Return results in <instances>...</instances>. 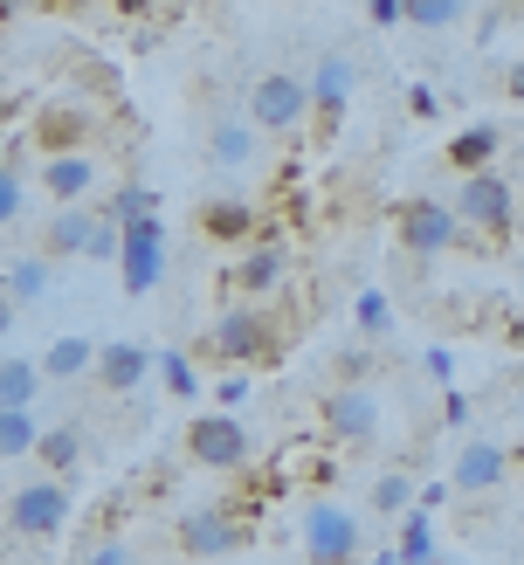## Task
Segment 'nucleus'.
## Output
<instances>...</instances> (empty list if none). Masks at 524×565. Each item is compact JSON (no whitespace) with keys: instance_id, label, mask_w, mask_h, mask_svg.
<instances>
[{"instance_id":"1","label":"nucleus","mask_w":524,"mask_h":565,"mask_svg":"<svg viewBox=\"0 0 524 565\" xmlns=\"http://www.w3.org/2000/svg\"><path fill=\"white\" fill-rule=\"evenodd\" d=\"M449 207L462 214V228L477 242H511V228H517V193H511L504 173H490V166H483V173H462Z\"/></svg>"},{"instance_id":"2","label":"nucleus","mask_w":524,"mask_h":565,"mask_svg":"<svg viewBox=\"0 0 524 565\" xmlns=\"http://www.w3.org/2000/svg\"><path fill=\"white\" fill-rule=\"evenodd\" d=\"M303 558L311 565H352L359 552H366V531H359V518L345 511V503H331V497H318V503H303Z\"/></svg>"},{"instance_id":"3","label":"nucleus","mask_w":524,"mask_h":565,"mask_svg":"<svg viewBox=\"0 0 524 565\" xmlns=\"http://www.w3.org/2000/svg\"><path fill=\"white\" fill-rule=\"evenodd\" d=\"M269 352H276V318H269V310H256V303L221 310L214 331H207V359H221V365H256Z\"/></svg>"},{"instance_id":"4","label":"nucleus","mask_w":524,"mask_h":565,"mask_svg":"<svg viewBox=\"0 0 524 565\" xmlns=\"http://www.w3.org/2000/svg\"><path fill=\"white\" fill-rule=\"evenodd\" d=\"M248 118H256V131L290 138L303 118H311V83H303V76H290V70H269V76H256V90H248Z\"/></svg>"},{"instance_id":"5","label":"nucleus","mask_w":524,"mask_h":565,"mask_svg":"<svg viewBox=\"0 0 524 565\" xmlns=\"http://www.w3.org/2000/svg\"><path fill=\"white\" fill-rule=\"evenodd\" d=\"M318 414H324V435L339 441V448H366V441H379V393L359 386V380L331 386Z\"/></svg>"},{"instance_id":"6","label":"nucleus","mask_w":524,"mask_h":565,"mask_svg":"<svg viewBox=\"0 0 524 565\" xmlns=\"http://www.w3.org/2000/svg\"><path fill=\"white\" fill-rule=\"evenodd\" d=\"M394 235H400V248H414V256H441V248H462L469 242L462 214L441 207V201H407L394 214Z\"/></svg>"},{"instance_id":"7","label":"nucleus","mask_w":524,"mask_h":565,"mask_svg":"<svg viewBox=\"0 0 524 565\" xmlns=\"http://www.w3.org/2000/svg\"><path fill=\"white\" fill-rule=\"evenodd\" d=\"M118 228H125V248H118L125 290L146 297L152 282H159V269H165V221L159 214H131V221H118Z\"/></svg>"},{"instance_id":"8","label":"nucleus","mask_w":524,"mask_h":565,"mask_svg":"<svg viewBox=\"0 0 524 565\" xmlns=\"http://www.w3.org/2000/svg\"><path fill=\"white\" fill-rule=\"evenodd\" d=\"M8 524L21 531V539H55V531L69 524V490H63V476H49V483H28V490H14V503H8Z\"/></svg>"},{"instance_id":"9","label":"nucleus","mask_w":524,"mask_h":565,"mask_svg":"<svg viewBox=\"0 0 524 565\" xmlns=\"http://www.w3.org/2000/svg\"><path fill=\"white\" fill-rule=\"evenodd\" d=\"M242 539H248V524L228 511V503H201V511L180 518V552L186 558H221V552H235Z\"/></svg>"},{"instance_id":"10","label":"nucleus","mask_w":524,"mask_h":565,"mask_svg":"<svg viewBox=\"0 0 524 565\" xmlns=\"http://www.w3.org/2000/svg\"><path fill=\"white\" fill-rule=\"evenodd\" d=\"M186 456L201 462V469H242V462H248L242 420H235V414H201V420L186 428Z\"/></svg>"},{"instance_id":"11","label":"nucleus","mask_w":524,"mask_h":565,"mask_svg":"<svg viewBox=\"0 0 524 565\" xmlns=\"http://www.w3.org/2000/svg\"><path fill=\"white\" fill-rule=\"evenodd\" d=\"M511 476V448L504 441H483V435H469L462 448H456V469H449V483H456V497H483V490H496Z\"/></svg>"},{"instance_id":"12","label":"nucleus","mask_w":524,"mask_h":565,"mask_svg":"<svg viewBox=\"0 0 524 565\" xmlns=\"http://www.w3.org/2000/svg\"><path fill=\"white\" fill-rule=\"evenodd\" d=\"M345 110H352V55H318V70H311V118H318V131L331 138L345 125Z\"/></svg>"},{"instance_id":"13","label":"nucleus","mask_w":524,"mask_h":565,"mask_svg":"<svg viewBox=\"0 0 524 565\" xmlns=\"http://www.w3.org/2000/svg\"><path fill=\"white\" fill-rule=\"evenodd\" d=\"M146 373H159V352L131 345V338H110V345H97V386L138 393V386H146Z\"/></svg>"},{"instance_id":"14","label":"nucleus","mask_w":524,"mask_h":565,"mask_svg":"<svg viewBox=\"0 0 524 565\" xmlns=\"http://www.w3.org/2000/svg\"><path fill=\"white\" fill-rule=\"evenodd\" d=\"M28 138H35V152H83V138H90V118H83L76 104H49L35 110V125H28Z\"/></svg>"},{"instance_id":"15","label":"nucleus","mask_w":524,"mask_h":565,"mask_svg":"<svg viewBox=\"0 0 524 565\" xmlns=\"http://www.w3.org/2000/svg\"><path fill=\"white\" fill-rule=\"evenodd\" d=\"M42 186H49V201L76 207L83 193L97 186V159H90V152H49V159H42Z\"/></svg>"},{"instance_id":"16","label":"nucleus","mask_w":524,"mask_h":565,"mask_svg":"<svg viewBox=\"0 0 524 565\" xmlns=\"http://www.w3.org/2000/svg\"><path fill=\"white\" fill-rule=\"evenodd\" d=\"M90 235H97V214H90V207H63V214L49 221V235H42V256H49V263L83 256V248H90Z\"/></svg>"},{"instance_id":"17","label":"nucleus","mask_w":524,"mask_h":565,"mask_svg":"<svg viewBox=\"0 0 524 565\" xmlns=\"http://www.w3.org/2000/svg\"><path fill=\"white\" fill-rule=\"evenodd\" d=\"M42 373H49V380H83V373H97V345H90V338H76V331H63V338L42 352Z\"/></svg>"},{"instance_id":"18","label":"nucleus","mask_w":524,"mask_h":565,"mask_svg":"<svg viewBox=\"0 0 524 565\" xmlns=\"http://www.w3.org/2000/svg\"><path fill=\"white\" fill-rule=\"evenodd\" d=\"M284 269H290V263H284V242H263V248H256V256H248L228 282H235V290H248V297H269L276 282H284Z\"/></svg>"},{"instance_id":"19","label":"nucleus","mask_w":524,"mask_h":565,"mask_svg":"<svg viewBox=\"0 0 524 565\" xmlns=\"http://www.w3.org/2000/svg\"><path fill=\"white\" fill-rule=\"evenodd\" d=\"M496 146H504V138H496V125H462V131L449 138V166H456V173H483V166L496 159Z\"/></svg>"},{"instance_id":"20","label":"nucleus","mask_w":524,"mask_h":565,"mask_svg":"<svg viewBox=\"0 0 524 565\" xmlns=\"http://www.w3.org/2000/svg\"><path fill=\"white\" fill-rule=\"evenodd\" d=\"M207 152H214V166H248L256 159V118H221L207 131Z\"/></svg>"},{"instance_id":"21","label":"nucleus","mask_w":524,"mask_h":565,"mask_svg":"<svg viewBox=\"0 0 524 565\" xmlns=\"http://www.w3.org/2000/svg\"><path fill=\"white\" fill-rule=\"evenodd\" d=\"M42 380V359H0V407H35Z\"/></svg>"},{"instance_id":"22","label":"nucleus","mask_w":524,"mask_h":565,"mask_svg":"<svg viewBox=\"0 0 524 565\" xmlns=\"http://www.w3.org/2000/svg\"><path fill=\"white\" fill-rule=\"evenodd\" d=\"M400 565H435V511H400Z\"/></svg>"},{"instance_id":"23","label":"nucleus","mask_w":524,"mask_h":565,"mask_svg":"<svg viewBox=\"0 0 524 565\" xmlns=\"http://www.w3.org/2000/svg\"><path fill=\"white\" fill-rule=\"evenodd\" d=\"M35 407H0V456H35Z\"/></svg>"},{"instance_id":"24","label":"nucleus","mask_w":524,"mask_h":565,"mask_svg":"<svg viewBox=\"0 0 524 565\" xmlns=\"http://www.w3.org/2000/svg\"><path fill=\"white\" fill-rule=\"evenodd\" d=\"M201 228H207L214 242H242L248 228H256V214H248L242 201H214V207H201Z\"/></svg>"},{"instance_id":"25","label":"nucleus","mask_w":524,"mask_h":565,"mask_svg":"<svg viewBox=\"0 0 524 565\" xmlns=\"http://www.w3.org/2000/svg\"><path fill=\"white\" fill-rule=\"evenodd\" d=\"M49 276H55L49 256H21V263L8 269V297H14V303H35V297L49 290Z\"/></svg>"},{"instance_id":"26","label":"nucleus","mask_w":524,"mask_h":565,"mask_svg":"<svg viewBox=\"0 0 524 565\" xmlns=\"http://www.w3.org/2000/svg\"><path fill=\"white\" fill-rule=\"evenodd\" d=\"M35 456L49 462V476H63V469H76V456H83V441H76L69 428H42V441H35Z\"/></svg>"},{"instance_id":"27","label":"nucleus","mask_w":524,"mask_h":565,"mask_svg":"<svg viewBox=\"0 0 524 565\" xmlns=\"http://www.w3.org/2000/svg\"><path fill=\"white\" fill-rule=\"evenodd\" d=\"M462 14H469V0H407V21L428 28V35H435V28H456Z\"/></svg>"},{"instance_id":"28","label":"nucleus","mask_w":524,"mask_h":565,"mask_svg":"<svg viewBox=\"0 0 524 565\" xmlns=\"http://www.w3.org/2000/svg\"><path fill=\"white\" fill-rule=\"evenodd\" d=\"M159 380H165V393H173V401H193V393H201V373H193L186 352H159Z\"/></svg>"},{"instance_id":"29","label":"nucleus","mask_w":524,"mask_h":565,"mask_svg":"<svg viewBox=\"0 0 524 565\" xmlns=\"http://www.w3.org/2000/svg\"><path fill=\"white\" fill-rule=\"evenodd\" d=\"M373 503H379V511H394V518H400V511H414V483H407L400 469H386L379 483H373Z\"/></svg>"},{"instance_id":"30","label":"nucleus","mask_w":524,"mask_h":565,"mask_svg":"<svg viewBox=\"0 0 524 565\" xmlns=\"http://www.w3.org/2000/svg\"><path fill=\"white\" fill-rule=\"evenodd\" d=\"M352 318H359V331H366V338H386V324H394V310H386V297H379V290H359Z\"/></svg>"},{"instance_id":"31","label":"nucleus","mask_w":524,"mask_h":565,"mask_svg":"<svg viewBox=\"0 0 524 565\" xmlns=\"http://www.w3.org/2000/svg\"><path fill=\"white\" fill-rule=\"evenodd\" d=\"M110 221H131V214H159V201H152V193L146 186H118V193H110V207H104Z\"/></svg>"},{"instance_id":"32","label":"nucleus","mask_w":524,"mask_h":565,"mask_svg":"<svg viewBox=\"0 0 524 565\" xmlns=\"http://www.w3.org/2000/svg\"><path fill=\"white\" fill-rule=\"evenodd\" d=\"M21 221V180H14V166H0V228H14Z\"/></svg>"},{"instance_id":"33","label":"nucleus","mask_w":524,"mask_h":565,"mask_svg":"<svg viewBox=\"0 0 524 565\" xmlns=\"http://www.w3.org/2000/svg\"><path fill=\"white\" fill-rule=\"evenodd\" d=\"M366 21L373 28H400L407 21V0H366Z\"/></svg>"},{"instance_id":"34","label":"nucleus","mask_w":524,"mask_h":565,"mask_svg":"<svg viewBox=\"0 0 524 565\" xmlns=\"http://www.w3.org/2000/svg\"><path fill=\"white\" fill-rule=\"evenodd\" d=\"M214 401H221V407H242V401H248V380H242V373L214 380Z\"/></svg>"},{"instance_id":"35","label":"nucleus","mask_w":524,"mask_h":565,"mask_svg":"<svg viewBox=\"0 0 524 565\" xmlns=\"http://www.w3.org/2000/svg\"><path fill=\"white\" fill-rule=\"evenodd\" d=\"M449 497H456V483H441V476H435V483H421V490H414V503H421V511H441Z\"/></svg>"},{"instance_id":"36","label":"nucleus","mask_w":524,"mask_h":565,"mask_svg":"<svg viewBox=\"0 0 524 565\" xmlns=\"http://www.w3.org/2000/svg\"><path fill=\"white\" fill-rule=\"evenodd\" d=\"M407 104H414V118H435V90H428V83H414Z\"/></svg>"},{"instance_id":"37","label":"nucleus","mask_w":524,"mask_h":565,"mask_svg":"<svg viewBox=\"0 0 524 565\" xmlns=\"http://www.w3.org/2000/svg\"><path fill=\"white\" fill-rule=\"evenodd\" d=\"M504 97H511V104H524V55H517L511 76H504Z\"/></svg>"},{"instance_id":"38","label":"nucleus","mask_w":524,"mask_h":565,"mask_svg":"<svg viewBox=\"0 0 524 565\" xmlns=\"http://www.w3.org/2000/svg\"><path fill=\"white\" fill-rule=\"evenodd\" d=\"M428 373H435L441 386H449V373H456V359H449V352H441V345H435V352H428Z\"/></svg>"},{"instance_id":"39","label":"nucleus","mask_w":524,"mask_h":565,"mask_svg":"<svg viewBox=\"0 0 524 565\" xmlns=\"http://www.w3.org/2000/svg\"><path fill=\"white\" fill-rule=\"evenodd\" d=\"M90 565H131V552H125V545H97Z\"/></svg>"},{"instance_id":"40","label":"nucleus","mask_w":524,"mask_h":565,"mask_svg":"<svg viewBox=\"0 0 524 565\" xmlns=\"http://www.w3.org/2000/svg\"><path fill=\"white\" fill-rule=\"evenodd\" d=\"M118 14H152V0H110Z\"/></svg>"},{"instance_id":"41","label":"nucleus","mask_w":524,"mask_h":565,"mask_svg":"<svg viewBox=\"0 0 524 565\" xmlns=\"http://www.w3.org/2000/svg\"><path fill=\"white\" fill-rule=\"evenodd\" d=\"M42 8H63V14H76V8H90V0H42Z\"/></svg>"},{"instance_id":"42","label":"nucleus","mask_w":524,"mask_h":565,"mask_svg":"<svg viewBox=\"0 0 524 565\" xmlns=\"http://www.w3.org/2000/svg\"><path fill=\"white\" fill-rule=\"evenodd\" d=\"M14 324V297H0V331H8Z\"/></svg>"},{"instance_id":"43","label":"nucleus","mask_w":524,"mask_h":565,"mask_svg":"<svg viewBox=\"0 0 524 565\" xmlns=\"http://www.w3.org/2000/svg\"><path fill=\"white\" fill-rule=\"evenodd\" d=\"M366 565H400V552H373V558H366Z\"/></svg>"},{"instance_id":"44","label":"nucleus","mask_w":524,"mask_h":565,"mask_svg":"<svg viewBox=\"0 0 524 565\" xmlns=\"http://www.w3.org/2000/svg\"><path fill=\"white\" fill-rule=\"evenodd\" d=\"M517 290H524V269H517Z\"/></svg>"},{"instance_id":"45","label":"nucleus","mask_w":524,"mask_h":565,"mask_svg":"<svg viewBox=\"0 0 524 565\" xmlns=\"http://www.w3.org/2000/svg\"><path fill=\"white\" fill-rule=\"evenodd\" d=\"M186 8H193V0H186Z\"/></svg>"}]
</instances>
